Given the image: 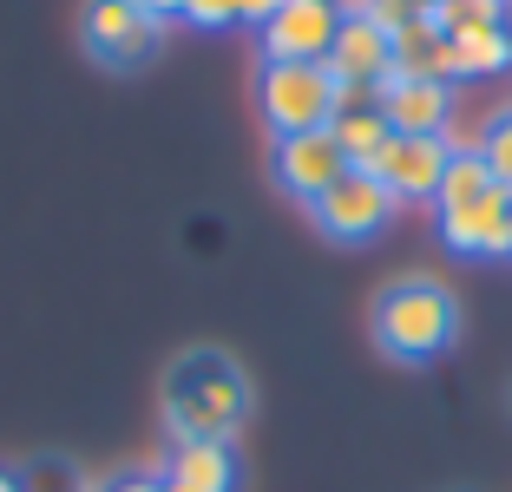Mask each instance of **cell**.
Returning <instances> with one entry per match:
<instances>
[{"instance_id": "cell-1", "label": "cell", "mask_w": 512, "mask_h": 492, "mask_svg": "<svg viewBox=\"0 0 512 492\" xmlns=\"http://www.w3.org/2000/svg\"><path fill=\"white\" fill-rule=\"evenodd\" d=\"M165 427L171 440H237V427L250 420V374L224 355V348H184L165 368Z\"/></svg>"}, {"instance_id": "cell-2", "label": "cell", "mask_w": 512, "mask_h": 492, "mask_svg": "<svg viewBox=\"0 0 512 492\" xmlns=\"http://www.w3.org/2000/svg\"><path fill=\"white\" fill-rule=\"evenodd\" d=\"M368 328H375V348L388 361L427 368V361H440L460 342V302H453V289L434 283V276H401V283H388L375 296Z\"/></svg>"}, {"instance_id": "cell-3", "label": "cell", "mask_w": 512, "mask_h": 492, "mask_svg": "<svg viewBox=\"0 0 512 492\" xmlns=\"http://www.w3.org/2000/svg\"><path fill=\"white\" fill-rule=\"evenodd\" d=\"M256 105L276 138L289 132H322L335 119V73L316 60H263L256 73Z\"/></svg>"}, {"instance_id": "cell-4", "label": "cell", "mask_w": 512, "mask_h": 492, "mask_svg": "<svg viewBox=\"0 0 512 492\" xmlns=\"http://www.w3.org/2000/svg\"><path fill=\"white\" fill-rule=\"evenodd\" d=\"M79 40H86V53L99 66H112V73H138V66L158 53V40H165V20L145 14L138 0H86Z\"/></svg>"}, {"instance_id": "cell-5", "label": "cell", "mask_w": 512, "mask_h": 492, "mask_svg": "<svg viewBox=\"0 0 512 492\" xmlns=\"http://www.w3.org/2000/svg\"><path fill=\"white\" fill-rule=\"evenodd\" d=\"M394 191L375 178V171H342V178L329 184V191L309 204V217H316V230L329 243H368L381 237V230L394 224Z\"/></svg>"}, {"instance_id": "cell-6", "label": "cell", "mask_w": 512, "mask_h": 492, "mask_svg": "<svg viewBox=\"0 0 512 492\" xmlns=\"http://www.w3.org/2000/svg\"><path fill=\"white\" fill-rule=\"evenodd\" d=\"M342 171H355V164L342 158V145L329 138V125H322V132H289V138L270 145V178H276V191L296 197V204H316Z\"/></svg>"}, {"instance_id": "cell-7", "label": "cell", "mask_w": 512, "mask_h": 492, "mask_svg": "<svg viewBox=\"0 0 512 492\" xmlns=\"http://www.w3.org/2000/svg\"><path fill=\"white\" fill-rule=\"evenodd\" d=\"M335 33H342V7L335 0H283L256 40H263V60H329Z\"/></svg>"}, {"instance_id": "cell-8", "label": "cell", "mask_w": 512, "mask_h": 492, "mask_svg": "<svg viewBox=\"0 0 512 492\" xmlns=\"http://www.w3.org/2000/svg\"><path fill=\"white\" fill-rule=\"evenodd\" d=\"M447 158H453V151L440 145V138H401V132H394L368 171L394 191V204H434L440 178H447Z\"/></svg>"}, {"instance_id": "cell-9", "label": "cell", "mask_w": 512, "mask_h": 492, "mask_svg": "<svg viewBox=\"0 0 512 492\" xmlns=\"http://www.w3.org/2000/svg\"><path fill=\"white\" fill-rule=\"evenodd\" d=\"M440 243H447L453 256H486V263H493V256H512V191L493 184L480 204L440 217Z\"/></svg>"}, {"instance_id": "cell-10", "label": "cell", "mask_w": 512, "mask_h": 492, "mask_svg": "<svg viewBox=\"0 0 512 492\" xmlns=\"http://www.w3.org/2000/svg\"><path fill=\"white\" fill-rule=\"evenodd\" d=\"M381 119L401 138H440L453 125V86L447 79H388L381 86Z\"/></svg>"}, {"instance_id": "cell-11", "label": "cell", "mask_w": 512, "mask_h": 492, "mask_svg": "<svg viewBox=\"0 0 512 492\" xmlns=\"http://www.w3.org/2000/svg\"><path fill=\"white\" fill-rule=\"evenodd\" d=\"M329 66L342 86H388L394 79V40L375 27V20H342V33H335V46H329Z\"/></svg>"}, {"instance_id": "cell-12", "label": "cell", "mask_w": 512, "mask_h": 492, "mask_svg": "<svg viewBox=\"0 0 512 492\" xmlns=\"http://www.w3.org/2000/svg\"><path fill=\"white\" fill-rule=\"evenodd\" d=\"M158 479L171 492H237V453L224 440H171Z\"/></svg>"}, {"instance_id": "cell-13", "label": "cell", "mask_w": 512, "mask_h": 492, "mask_svg": "<svg viewBox=\"0 0 512 492\" xmlns=\"http://www.w3.org/2000/svg\"><path fill=\"white\" fill-rule=\"evenodd\" d=\"M329 138L342 145V158L355 164V171H368L394 132H388V119H381V99H375V105H348V112H335V119H329Z\"/></svg>"}, {"instance_id": "cell-14", "label": "cell", "mask_w": 512, "mask_h": 492, "mask_svg": "<svg viewBox=\"0 0 512 492\" xmlns=\"http://www.w3.org/2000/svg\"><path fill=\"white\" fill-rule=\"evenodd\" d=\"M499 73H512V27H486V33L453 40V79H499Z\"/></svg>"}, {"instance_id": "cell-15", "label": "cell", "mask_w": 512, "mask_h": 492, "mask_svg": "<svg viewBox=\"0 0 512 492\" xmlns=\"http://www.w3.org/2000/svg\"><path fill=\"white\" fill-rule=\"evenodd\" d=\"M486 191H493L486 158H480V151H453V158H447V178H440V191H434V217H453V210L480 204Z\"/></svg>"}, {"instance_id": "cell-16", "label": "cell", "mask_w": 512, "mask_h": 492, "mask_svg": "<svg viewBox=\"0 0 512 492\" xmlns=\"http://www.w3.org/2000/svg\"><path fill=\"white\" fill-rule=\"evenodd\" d=\"M427 20H434L447 40H460V33L506 27V0H434V7H427Z\"/></svg>"}, {"instance_id": "cell-17", "label": "cell", "mask_w": 512, "mask_h": 492, "mask_svg": "<svg viewBox=\"0 0 512 492\" xmlns=\"http://www.w3.org/2000/svg\"><path fill=\"white\" fill-rule=\"evenodd\" d=\"M20 492H99V486H92L73 460H33L27 473H20Z\"/></svg>"}, {"instance_id": "cell-18", "label": "cell", "mask_w": 512, "mask_h": 492, "mask_svg": "<svg viewBox=\"0 0 512 492\" xmlns=\"http://www.w3.org/2000/svg\"><path fill=\"white\" fill-rule=\"evenodd\" d=\"M480 158H486V171H493V184H506V191H512V105L486 119V132H480Z\"/></svg>"}, {"instance_id": "cell-19", "label": "cell", "mask_w": 512, "mask_h": 492, "mask_svg": "<svg viewBox=\"0 0 512 492\" xmlns=\"http://www.w3.org/2000/svg\"><path fill=\"white\" fill-rule=\"evenodd\" d=\"M421 14H427L421 0H362V14H355V20H375V27L394 40V33H401L407 20H421Z\"/></svg>"}, {"instance_id": "cell-20", "label": "cell", "mask_w": 512, "mask_h": 492, "mask_svg": "<svg viewBox=\"0 0 512 492\" xmlns=\"http://www.w3.org/2000/svg\"><path fill=\"white\" fill-rule=\"evenodd\" d=\"M178 20H191L204 33H224V27H237V0H184Z\"/></svg>"}, {"instance_id": "cell-21", "label": "cell", "mask_w": 512, "mask_h": 492, "mask_svg": "<svg viewBox=\"0 0 512 492\" xmlns=\"http://www.w3.org/2000/svg\"><path fill=\"white\" fill-rule=\"evenodd\" d=\"M99 492H165V479H158V473H119V479H106Z\"/></svg>"}, {"instance_id": "cell-22", "label": "cell", "mask_w": 512, "mask_h": 492, "mask_svg": "<svg viewBox=\"0 0 512 492\" xmlns=\"http://www.w3.org/2000/svg\"><path fill=\"white\" fill-rule=\"evenodd\" d=\"M283 0H237V20H250V27H263V20L276 14Z\"/></svg>"}, {"instance_id": "cell-23", "label": "cell", "mask_w": 512, "mask_h": 492, "mask_svg": "<svg viewBox=\"0 0 512 492\" xmlns=\"http://www.w3.org/2000/svg\"><path fill=\"white\" fill-rule=\"evenodd\" d=\"M138 7H145V14H158V20H178L184 14V0H138Z\"/></svg>"}, {"instance_id": "cell-24", "label": "cell", "mask_w": 512, "mask_h": 492, "mask_svg": "<svg viewBox=\"0 0 512 492\" xmlns=\"http://www.w3.org/2000/svg\"><path fill=\"white\" fill-rule=\"evenodd\" d=\"M0 492H20V473H0Z\"/></svg>"}, {"instance_id": "cell-25", "label": "cell", "mask_w": 512, "mask_h": 492, "mask_svg": "<svg viewBox=\"0 0 512 492\" xmlns=\"http://www.w3.org/2000/svg\"><path fill=\"white\" fill-rule=\"evenodd\" d=\"M421 7H434V0H421Z\"/></svg>"}, {"instance_id": "cell-26", "label": "cell", "mask_w": 512, "mask_h": 492, "mask_svg": "<svg viewBox=\"0 0 512 492\" xmlns=\"http://www.w3.org/2000/svg\"><path fill=\"white\" fill-rule=\"evenodd\" d=\"M506 401H512V394H506Z\"/></svg>"}, {"instance_id": "cell-27", "label": "cell", "mask_w": 512, "mask_h": 492, "mask_svg": "<svg viewBox=\"0 0 512 492\" xmlns=\"http://www.w3.org/2000/svg\"><path fill=\"white\" fill-rule=\"evenodd\" d=\"M165 492H171V486H165Z\"/></svg>"}]
</instances>
